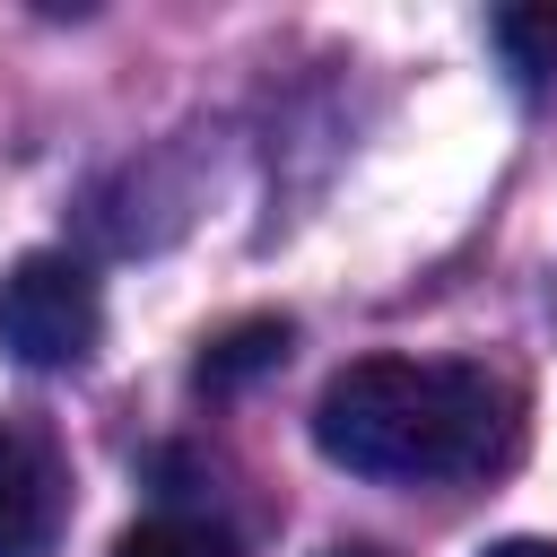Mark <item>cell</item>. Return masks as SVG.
<instances>
[{
  "instance_id": "1",
  "label": "cell",
  "mask_w": 557,
  "mask_h": 557,
  "mask_svg": "<svg viewBox=\"0 0 557 557\" xmlns=\"http://www.w3.org/2000/svg\"><path fill=\"white\" fill-rule=\"evenodd\" d=\"M522 400L470 357H357L313 400L322 461L357 479H479L513 453Z\"/></svg>"
},
{
  "instance_id": "2",
  "label": "cell",
  "mask_w": 557,
  "mask_h": 557,
  "mask_svg": "<svg viewBox=\"0 0 557 557\" xmlns=\"http://www.w3.org/2000/svg\"><path fill=\"white\" fill-rule=\"evenodd\" d=\"M104 339V287L78 252H26L0 278V348L35 374L87 366Z\"/></svg>"
},
{
  "instance_id": "3",
  "label": "cell",
  "mask_w": 557,
  "mask_h": 557,
  "mask_svg": "<svg viewBox=\"0 0 557 557\" xmlns=\"http://www.w3.org/2000/svg\"><path fill=\"white\" fill-rule=\"evenodd\" d=\"M70 513V461L52 426L0 418V557H44Z\"/></svg>"
},
{
  "instance_id": "4",
  "label": "cell",
  "mask_w": 557,
  "mask_h": 557,
  "mask_svg": "<svg viewBox=\"0 0 557 557\" xmlns=\"http://www.w3.org/2000/svg\"><path fill=\"white\" fill-rule=\"evenodd\" d=\"M287 339H296L287 322H244V331H226V339L200 357V383H209V392H235V383L270 374V366L287 357Z\"/></svg>"
},
{
  "instance_id": "5",
  "label": "cell",
  "mask_w": 557,
  "mask_h": 557,
  "mask_svg": "<svg viewBox=\"0 0 557 557\" xmlns=\"http://www.w3.org/2000/svg\"><path fill=\"white\" fill-rule=\"evenodd\" d=\"M113 557H235V540L200 513H148L113 540Z\"/></svg>"
},
{
  "instance_id": "6",
  "label": "cell",
  "mask_w": 557,
  "mask_h": 557,
  "mask_svg": "<svg viewBox=\"0 0 557 557\" xmlns=\"http://www.w3.org/2000/svg\"><path fill=\"white\" fill-rule=\"evenodd\" d=\"M487 35H496V52L513 61V78H522L531 96L557 78V9H505Z\"/></svg>"
},
{
  "instance_id": "7",
  "label": "cell",
  "mask_w": 557,
  "mask_h": 557,
  "mask_svg": "<svg viewBox=\"0 0 557 557\" xmlns=\"http://www.w3.org/2000/svg\"><path fill=\"white\" fill-rule=\"evenodd\" d=\"M479 557H557V540H496V548H479Z\"/></svg>"
},
{
  "instance_id": "8",
  "label": "cell",
  "mask_w": 557,
  "mask_h": 557,
  "mask_svg": "<svg viewBox=\"0 0 557 557\" xmlns=\"http://www.w3.org/2000/svg\"><path fill=\"white\" fill-rule=\"evenodd\" d=\"M331 557H392V548H366V540H348V548H331Z\"/></svg>"
}]
</instances>
